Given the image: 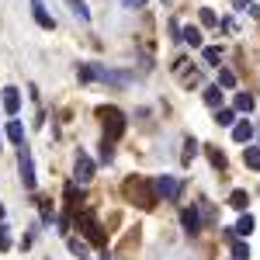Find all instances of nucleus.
Masks as SVG:
<instances>
[{"label": "nucleus", "instance_id": "ddd939ff", "mask_svg": "<svg viewBox=\"0 0 260 260\" xmlns=\"http://www.w3.org/2000/svg\"><path fill=\"white\" fill-rule=\"evenodd\" d=\"M250 136H253V125H250V121H240V125L233 128V139L236 142H246Z\"/></svg>", "mask_w": 260, "mask_h": 260}, {"label": "nucleus", "instance_id": "393cba45", "mask_svg": "<svg viewBox=\"0 0 260 260\" xmlns=\"http://www.w3.org/2000/svg\"><path fill=\"white\" fill-rule=\"evenodd\" d=\"M201 24H208V28H212V24H215V14H212V11H208V7H201Z\"/></svg>", "mask_w": 260, "mask_h": 260}, {"label": "nucleus", "instance_id": "a878e982", "mask_svg": "<svg viewBox=\"0 0 260 260\" xmlns=\"http://www.w3.org/2000/svg\"><path fill=\"white\" fill-rule=\"evenodd\" d=\"M66 201H77V184H66Z\"/></svg>", "mask_w": 260, "mask_h": 260}, {"label": "nucleus", "instance_id": "2eb2a0df", "mask_svg": "<svg viewBox=\"0 0 260 260\" xmlns=\"http://www.w3.org/2000/svg\"><path fill=\"white\" fill-rule=\"evenodd\" d=\"M180 42H187V45L198 49V45H201V31H198V28H180Z\"/></svg>", "mask_w": 260, "mask_h": 260}, {"label": "nucleus", "instance_id": "bb28decb", "mask_svg": "<svg viewBox=\"0 0 260 260\" xmlns=\"http://www.w3.org/2000/svg\"><path fill=\"white\" fill-rule=\"evenodd\" d=\"M121 4H125V7H142L146 0H121Z\"/></svg>", "mask_w": 260, "mask_h": 260}, {"label": "nucleus", "instance_id": "0eeeda50", "mask_svg": "<svg viewBox=\"0 0 260 260\" xmlns=\"http://www.w3.org/2000/svg\"><path fill=\"white\" fill-rule=\"evenodd\" d=\"M31 11H35V21H39L42 28H49V31L56 28V21H52L49 14H45V7H42V0H31Z\"/></svg>", "mask_w": 260, "mask_h": 260}, {"label": "nucleus", "instance_id": "cd10ccee", "mask_svg": "<svg viewBox=\"0 0 260 260\" xmlns=\"http://www.w3.org/2000/svg\"><path fill=\"white\" fill-rule=\"evenodd\" d=\"M0 219H4V205H0Z\"/></svg>", "mask_w": 260, "mask_h": 260}, {"label": "nucleus", "instance_id": "7ed1b4c3", "mask_svg": "<svg viewBox=\"0 0 260 260\" xmlns=\"http://www.w3.org/2000/svg\"><path fill=\"white\" fill-rule=\"evenodd\" d=\"M90 180H94V160H90V156H77L73 184H90Z\"/></svg>", "mask_w": 260, "mask_h": 260}, {"label": "nucleus", "instance_id": "5701e85b", "mask_svg": "<svg viewBox=\"0 0 260 260\" xmlns=\"http://www.w3.org/2000/svg\"><path fill=\"white\" fill-rule=\"evenodd\" d=\"M194 153H198V142H194V139H187V142H184V163H191V160H194Z\"/></svg>", "mask_w": 260, "mask_h": 260}, {"label": "nucleus", "instance_id": "6e6552de", "mask_svg": "<svg viewBox=\"0 0 260 260\" xmlns=\"http://www.w3.org/2000/svg\"><path fill=\"white\" fill-rule=\"evenodd\" d=\"M7 139L14 142V146H21V142H24V125H21L18 118H11V121H7Z\"/></svg>", "mask_w": 260, "mask_h": 260}, {"label": "nucleus", "instance_id": "dca6fc26", "mask_svg": "<svg viewBox=\"0 0 260 260\" xmlns=\"http://www.w3.org/2000/svg\"><path fill=\"white\" fill-rule=\"evenodd\" d=\"M243 163H246L250 170H260V149H257V146H250V149L243 153Z\"/></svg>", "mask_w": 260, "mask_h": 260}, {"label": "nucleus", "instance_id": "4be33fe9", "mask_svg": "<svg viewBox=\"0 0 260 260\" xmlns=\"http://www.w3.org/2000/svg\"><path fill=\"white\" fill-rule=\"evenodd\" d=\"M215 121H219V125H233V121H236V111H233V108H219Z\"/></svg>", "mask_w": 260, "mask_h": 260}, {"label": "nucleus", "instance_id": "20e7f679", "mask_svg": "<svg viewBox=\"0 0 260 260\" xmlns=\"http://www.w3.org/2000/svg\"><path fill=\"white\" fill-rule=\"evenodd\" d=\"M18 167H21V180H24V187L35 191V163H31V156H28V149H21V153H18Z\"/></svg>", "mask_w": 260, "mask_h": 260}, {"label": "nucleus", "instance_id": "9d476101", "mask_svg": "<svg viewBox=\"0 0 260 260\" xmlns=\"http://www.w3.org/2000/svg\"><path fill=\"white\" fill-rule=\"evenodd\" d=\"M80 222L87 225V233H90V240H94V243H104V233H101V225L94 222V215H83Z\"/></svg>", "mask_w": 260, "mask_h": 260}, {"label": "nucleus", "instance_id": "f03ea898", "mask_svg": "<svg viewBox=\"0 0 260 260\" xmlns=\"http://www.w3.org/2000/svg\"><path fill=\"white\" fill-rule=\"evenodd\" d=\"M177 191H180V180L174 174H163V177L153 180V194L156 198H177Z\"/></svg>", "mask_w": 260, "mask_h": 260}, {"label": "nucleus", "instance_id": "aec40b11", "mask_svg": "<svg viewBox=\"0 0 260 260\" xmlns=\"http://www.w3.org/2000/svg\"><path fill=\"white\" fill-rule=\"evenodd\" d=\"M233 111H253V94H236V108Z\"/></svg>", "mask_w": 260, "mask_h": 260}, {"label": "nucleus", "instance_id": "a211bd4d", "mask_svg": "<svg viewBox=\"0 0 260 260\" xmlns=\"http://www.w3.org/2000/svg\"><path fill=\"white\" fill-rule=\"evenodd\" d=\"M233 260H250V243L233 240Z\"/></svg>", "mask_w": 260, "mask_h": 260}, {"label": "nucleus", "instance_id": "39448f33", "mask_svg": "<svg viewBox=\"0 0 260 260\" xmlns=\"http://www.w3.org/2000/svg\"><path fill=\"white\" fill-rule=\"evenodd\" d=\"M180 225H184V233L198 236L201 233V215L194 212V208H184V212H180Z\"/></svg>", "mask_w": 260, "mask_h": 260}, {"label": "nucleus", "instance_id": "412c9836", "mask_svg": "<svg viewBox=\"0 0 260 260\" xmlns=\"http://www.w3.org/2000/svg\"><path fill=\"white\" fill-rule=\"evenodd\" d=\"M219 87H225V90L236 87V73L233 70H219Z\"/></svg>", "mask_w": 260, "mask_h": 260}, {"label": "nucleus", "instance_id": "1a4fd4ad", "mask_svg": "<svg viewBox=\"0 0 260 260\" xmlns=\"http://www.w3.org/2000/svg\"><path fill=\"white\" fill-rule=\"evenodd\" d=\"M66 7H70L80 21H90V7H87V0H66Z\"/></svg>", "mask_w": 260, "mask_h": 260}, {"label": "nucleus", "instance_id": "4468645a", "mask_svg": "<svg viewBox=\"0 0 260 260\" xmlns=\"http://www.w3.org/2000/svg\"><path fill=\"white\" fill-rule=\"evenodd\" d=\"M253 225H257L253 215H243V219L236 222V229H233V233H236V236H250V233H253Z\"/></svg>", "mask_w": 260, "mask_h": 260}, {"label": "nucleus", "instance_id": "f3484780", "mask_svg": "<svg viewBox=\"0 0 260 260\" xmlns=\"http://www.w3.org/2000/svg\"><path fill=\"white\" fill-rule=\"evenodd\" d=\"M229 205H233L236 212H243V208L250 205V194H246V191H233V194H229Z\"/></svg>", "mask_w": 260, "mask_h": 260}, {"label": "nucleus", "instance_id": "f257e3e1", "mask_svg": "<svg viewBox=\"0 0 260 260\" xmlns=\"http://www.w3.org/2000/svg\"><path fill=\"white\" fill-rule=\"evenodd\" d=\"M101 118H104V128H108L111 139H118L121 132H125V115H121L118 108H101Z\"/></svg>", "mask_w": 260, "mask_h": 260}, {"label": "nucleus", "instance_id": "b1692460", "mask_svg": "<svg viewBox=\"0 0 260 260\" xmlns=\"http://www.w3.org/2000/svg\"><path fill=\"white\" fill-rule=\"evenodd\" d=\"M0 250H11V236H7V225H0Z\"/></svg>", "mask_w": 260, "mask_h": 260}, {"label": "nucleus", "instance_id": "9b49d317", "mask_svg": "<svg viewBox=\"0 0 260 260\" xmlns=\"http://www.w3.org/2000/svg\"><path fill=\"white\" fill-rule=\"evenodd\" d=\"M205 104H208V108H222V87L219 83L205 90Z\"/></svg>", "mask_w": 260, "mask_h": 260}, {"label": "nucleus", "instance_id": "f8f14e48", "mask_svg": "<svg viewBox=\"0 0 260 260\" xmlns=\"http://www.w3.org/2000/svg\"><path fill=\"white\" fill-rule=\"evenodd\" d=\"M66 246H70V253H73V257H80V260H87V257H90V246H87L83 240H70Z\"/></svg>", "mask_w": 260, "mask_h": 260}, {"label": "nucleus", "instance_id": "423d86ee", "mask_svg": "<svg viewBox=\"0 0 260 260\" xmlns=\"http://www.w3.org/2000/svg\"><path fill=\"white\" fill-rule=\"evenodd\" d=\"M4 108H7V115H11V118L18 115V108H21V94L14 90V87H4Z\"/></svg>", "mask_w": 260, "mask_h": 260}, {"label": "nucleus", "instance_id": "6ab92c4d", "mask_svg": "<svg viewBox=\"0 0 260 260\" xmlns=\"http://www.w3.org/2000/svg\"><path fill=\"white\" fill-rule=\"evenodd\" d=\"M201 56H205V62H208V66H219V62H222V49H215V45H208V49H205Z\"/></svg>", "mask_w": 260, "mask_h": 260}]
</instances>
